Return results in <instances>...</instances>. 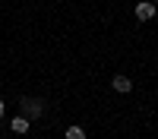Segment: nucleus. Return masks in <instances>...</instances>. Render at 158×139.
<instances>
[{
  "label": "nucleus",
  "mask_w": 158,
  "mask_h": 139,
  "mask_svg": "<svg viewBox=\"0 0 158 139\" xmlns=\"http://www.w3.org/2000/svg\"><path fill=\"white\" fill-rule=\"evenodd\" d=\"M41 101H38V98H29V101H25L22 98V111H25V117H41Z\"/></svg>",
  "instance_id": "nucleus-1"
},
{
  "label": "nucleus",
  "mask_w": 158,
  "mask_h": 139,
  "mask_svg": "<svg viewBox=\"0 0 158 139\" xmlns=\"http://www.w3.org/2000/svg\"><path fill=\"white\" fill-rule=\"evenodd\" d=\"M152 16H155V6L149 3V0L136 3V19H142V22H146V19H152Z\"/></svg>",
  "instance_id": "nucleus-2"
},
{
  "label": "nucleus",
  "mask_w": 158,
  "mask_h": 139,
  "mask_svg": "<svg viewBox=\"0 0 158 139\" xmlns=\"http://www.w3.org/2000/svg\"><path fill=\"white\" fill-rule=\"evenodd\" d=\"M111 85H114V92H120V95H127L130 88H133V82H130L127 76H114V82H111Z\"/></svg>",
  "instance_id": "nucleus-3"
},
{
  "label": "nucleus",
  "mask_w": 158,
  "mask_h": 139,
  "mask_svg": "<svg viewBox=\"0 0 158 139\" xmlns=\"http://www.w3.org/2000/svg\"><path fill=\"white\" fill-rule=\"evenodd\" d=\"M29 130V117H16L13 120V133H25Z\"/></svg>",
  "instance_id": "nucleus-4"
},
{
  "label": "nucleus",
  "mask_w": 158,
  "mask_h": 139,
  "mask_svg": "<svg viewBox=\"0 0 158 139\" xmlns=\"http://www.w3.org/2000/svg\"><path fill=\"white\" fill-rule=\"evenodd\" d=\"M67 139H85V130H82V126H70V130H67Z\"/></svg>",
  "instance_id": "nucleus-5"
},
{
  "label": "nucleus",
  "mask_w": 158,
  "mask_h": 139,
  "mask_svg": "<svg viewBox=\"0 0 158 139\" xmlns=\"http://www.w3.org/2000/svg\"><path fill=\"white\" fill-rule=\"evenodd\" d=\"M0 117H3V101H0Z\"/></svg>",
  "instance_id": "nucleus-6"
}]
</instances>
